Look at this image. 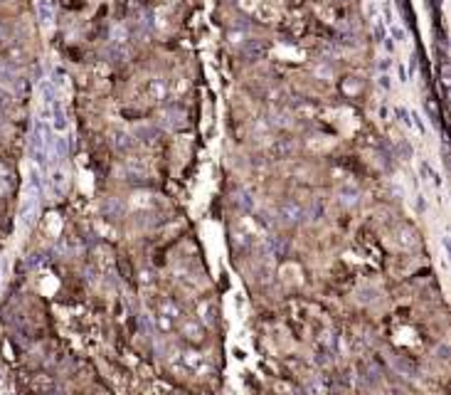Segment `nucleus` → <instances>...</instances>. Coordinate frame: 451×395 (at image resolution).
<instances>
[{
    "instance_id": "obj_1",
    "label": "nucleus",
    "mask_w": 451,
    "mask_h": 395,
    "mask_svg": "<svg viewBox=\"0 0 451 395\" xmlns=\"http://www.w3.org/2000/svg\"><path fill=\"white\" fill-rule=\"evenodd\" d=\"M279 217L286 222V225H296L303 220V208H301L299 203H294V200H284L281 205H279Z\"/></svg>"
},
{
    "instance_id": "obj_2",
    "label": "nucleus",
    "mask_w": 451,
    "mask_h": 395,
    "mask_svg": "<svg viewBox=\"0 0 451 395\" xmlns=\"http://www.w3.org/2000/svg\"><path fill=\"white\" fill-rule=\"evenodd\" d=\"M50 111H52V128L57 134H64L67 131V114H64V106H62L60 99H55L50 104Z\"/></svg>"
},
{
    "instance_id": "obj_3",
    "label": "nucleus",
    "mask_w": 451,
    "mask_h": 395,
    "mask_svg": "<svg viewBox=\"0 0 451 395\" xmlns=\"http://www.w3.org/2000/svg\"><path fill=\"white\" fill-rule=\"evenodd\" d=\"M37 200H40V198L28 195V198L23 200V205H20V220H23L25 225H32V222H35V215H37Z\"/></svg>"
},
{
    "instance_id": "obj_4",
    "label": "nucleus",
    "mask_w": 451,
    "mask_h": 395,
    "mask_svg": "<svg viewBox=\"0 0 451 395\" xmlns=\"http://www.w3.org/2000/svg\"><path fill=\"white\" fill-rule=\"evenodd\" d=\"M37 20H40V25H42V28H52V23H55V13H52L50 0H40V3H37Z\"/></svg>"
},
{
    "instance_id": "obj_5",
    "label": "nucleus",
    "mask_w": 451,
    "mask_h": 395,
    "mask_svg": "<svg viewBox=\"0 0 451 395\" xmlns=\"http://www.w3.org/2000/svg\"><path fill=\"white\" fill-rule=\"evenodd\" d=\"M18 84V74H15V69L10 67V64H3L0 62V87H15Z\"/></svg>"
},
{
    "instance_id": "obj_6",
    "label": "nucleus",
    "mask_w": 451,
    "mask_h": 395,
    "mask_svg": "<svg viewBox=\"0 0 451 395\" xmlns=\"http://www.w3.org/2000/svg\"><path fill=\"white\" fill-rule=\"evenodd\" d=\"M64 171L62 168H52V173H50V188L55 190V193H62V188H64Z\"/></svg>"
},
{
    "instance_id": "obj_7",
    "label": "nucleus",
    "mask_w": 451,
    "mask_h": 395,
    "mask_svg": "<svg viewBox=\"0 0 451 395\" xmlns=\"http://www.w3.org/2000/svg\"><path fill=\"white\" fill-rule=\"evenodd\" d=\"M40 91H42V99H45V104H47V106L57 99V89H55V84H52L50 79H45V82L40 84Z\"/></svg>"
},
{
    "instance_id": "obj_8",
    "label": "nucleus",
    "mask_w": 451,
    "mask_h": 395,
    "mask_svg": "<svg viewBox=\"0 0 451 395\" xmlns=\"http://www.w3.org/2000/svg\"><path fill=\"white\" fill-rule=\"evenodd\" d=\"M397 242L402 244V247H412V244L417 242V240H414V230L399 227V230H397Z\"/></svg>"
},
{
    "instance_id": "obj_9",
    "label": "nucleus",
    "mask_w": 451,
    "mask_h": 395,
    "mask_svg": "<svg viewBox=\"0 0 451 395\" xmlns=\"http://www.w3.org/2000/svg\"><path fill=\"white\" fill-rule=\"evenodd\" d=\"M40 193H42V176H40L37 168H32L30 171V195L40 198Z\"/></svg>"
},
{
    "instance_id": "obj_10",
    "label": "nucleus",
    "mask_w": 451,
    "mask_h": 395,
    "mask_svg": "<svg viewBox=\"0 0 451 395\" xmlns=\"http://www.w3.org/2000/svg\"><path fill=\"white\" fill-rule=\"evenodd\" d=\"M387 28H390V35H392L390 40H397L399 45H404V42H407V32H404V28H402V25H399L397 20H392Z\"/></svg>"
},
{
    "instance_id": "obj_11",
    "label": "nucleus",
    "mask_w": 451,
    "mask_h": 395,
    "mask_svg": "<svg viewBox=\"0 0 451 395\" xmlns=\"http://www.w3.org/2000/svg\"><path fill=\"white\" fill-rule=\"evenodd\" d=\"M419 173H421V176H424V178H426V181H434V183H436V185L441 183V178H439V173H436V171H434V168H431V166H429L426 161H421V163H419Z\"/></svg>"
},
{
    "instance_id": "obj_12",
    "label": "nucleus",
    "mask_w": 451,
    "mask_h": 395,
    "mask_svg": "<svg viewBox=\"0 0 451 395\" xmlns=\"http://www.w3.org/2000/svg\"><path fill=\"white\" fill-rule=\"evenodd\" d=\"M372 28H375V37L382 42L385 37H387V30H385V23L377 18V15H372Z\"/></svg>"
},
{
    "instance_id": "obj_13",
    "label": "nucleus",
    "mask_w": 451,
    "mask_h": 395,
    "mask_svg": "<svg viewBox=\"0 0 451 395\" xmlns=\"http://www.w3.org/2000/svg\"><path fill=\"white\" fill-rule=\"evenodd\" d=\"M409 116H412V126L417 128V134H419V136H426V126H424L419 114H417V111H409Z\"/></svg>"
},
{
    "instance_id": "obj_14",
    "label": "nucleus",
    "mask_w": 451,
    "mask_h": 395,
    "mask_svg": "<svg viewBox=\"0 0 451 395\" xmlns=\"http://www.w3.org/2000/svg\"><path fill=\"white\" fill-rule=\"evenodd\" d=\"M394 114L399 116V121L404 123L407 128H412V116H409V109H404V106H397V109H394Z\"/></svg>"
},
{
    "instance_id": "obj_15",
    "label": "nucleus",
    "mask_w": 451,
    "mask_h": 395,
    "mask_svg": "<svg viewBox=\"0 0 451 395\" xmlns=\"http://www.w3.org/2000/svg\"><path fill=\"white\" fill-rule=\"evenodd\" d=\"M10 106V94L5 89H0V109H8Z\"/></svg>"
},
{
    "instance_id": "obj_16",
    "label": "nucleus",
    "mask_w": 451,
    "mask_h": 395,
    "mask_svg": "<svg viewBox=\"0 0 451 395\" xmlns=\"http://www.w3.org/2000/svg\"><path fill=\"white\" fill-rule=\"evenodd\" d=\"M382 42H385V47H387V52H394V42H392L390 37H385Z\"/></svg>"
},
{
    "instance_id": "obj_17",
    "label": "nucleus",
    "mask_w": 451,
    "mask_h": 395,
    "mask_svg": "<svg viewBox=\"0 0 451 395\" xmlns=\"http://www.w3.org/2000/svg\"><path fill=\"white\" fill-rule=\"evenodd\" d=\"M409 72H412V74L417 72V57H412V60H409Z\"/></svg>"
},
{
    "instance_id": "obj_18",
    "label": "nucleus",
    "mask_w": 451,
    "mask_h": 395,
    "mask_svg": "<svg viewBox=\"0 0 451 395\" xmlns=\"http://www.w3.org/2000/svg\"><path fill=\"white\" fill-rule=\"evenodd\" d=\"M399 79H402V82H407V69H404L402 64H399Z\"/></svg>"
},
{
    "instance_id": "obj_19",
    "label": "nucleus",
    "mask_w": 451,
    "mask_h": 395,
    "mask_svg": "<svg viewBox=\"0 0 451 395\" xmlns=\"http://www.w3.org/2000/svg\"><path fill=\"white\" fill-rule=\"evenodd\" d=\"M387 79H390V77H380V84H382V87H385V89H387V87H390V82H387Z\"/></svg>"
},
{
    "instance_id": "obj_20",
    "label": "nucleus",
    "mask_w": 451,
    "mask_h": 395,
    "mask_svg": "<svg viewBox=\"0 0 451 395\" xmlns=\"http://www.w3.org/2000/svg\"><path fill=\"white\" fill-rule=\"evenodd\" d=\"M5 37H8V32H5V28L0 25V42H5Z\"/></svg>"
}]
</instances>
